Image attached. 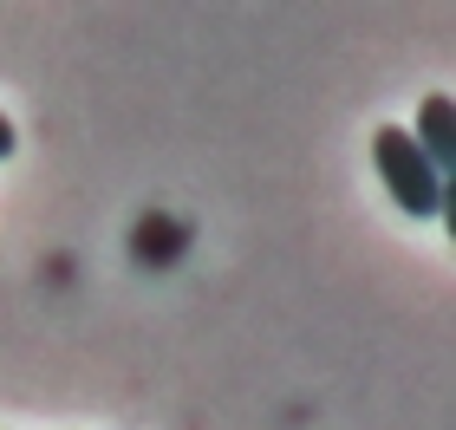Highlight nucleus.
Wrapping results in <instances>:
<instances>
[{
    "label": "nucleus",
    "mask_w": 456,
    "mask_h": 430,
    "mask_svg": "<svg viewBox=\"0 0 456 430\" xmlns=\"http://www.w3.org/2000/svg\"><path fill=\"white\" fill-rule=\"evenodd\" d=\"M13 150H20V137H13V125H7V118H0V163H7Z\"/></svg>",
    "instance_id": "obj_3"
},
{
    "label": "nucleus",
    "mask_w": 456,
    "mask_h": 430,
    "mask_svg": "<svg viewBox=\"0 0 456 430\" xmlns=\"http://www.w3.org/2000/svg\"><path fill=\"white\" fill-rule=\"evenodd\" d=\"M371 163H379L391 202H398L404 215H444L450 209V183L424 163V150L411 143L404 125H379L371 131Z\"/></svg>",
    "instance_id": "obj_1"
},
{
    "label": "nucleus",
    "mask_w": 456,
    "mask_h": 430,
    "mask_svg": "<svg viewBox=\"0 0 456 430\" xmlns=\"http://www.w3.org/2000/svg\"><path fill=\"white\" fill-rule=\"evenodd\" d=\"M411 143H418L424 163L450 183V170H456V118H450V98L444 92H430L418 105V131H411Z\"/></svg>",
    "instance_id": "obj_2"
}]
</instances>
